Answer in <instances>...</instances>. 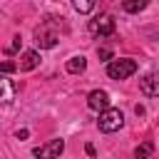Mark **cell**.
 Returning <instances> with one entry per match:
<instances>
[{"label":"cell","mask_w":159,"mask_h":159,"mask_svg":"<svg viewBox=\"0 0 159 159\" xmlns=\"http://www.w3.org/2000/svg\"><path fill=\"white\" fill-rule=\"evenodd\" d=\"M124 124V114L119 112V109H114V107H109V109H104V112H99V119H97V127H99V132H117L119 127Z\"/></svg>","instance_id":"6da1fadb"},{"label":"cell","mask_w":159,"mask_h":159,"mask_svg":"<svg viewBox=\"0 0 159 159\" xmlns=\"http://www.w3.org/2000/svg\"><path fill=\"white\" fill-rule=\"evenodd\" d=\"M57 40H60V32H57V27L47 20V22H42L37 30H35V42L42 47V50H50V47H55L57 45Z\"/></svg>","instance_id":"7a4b0ae2"},{"label":"cell","mask_w":159,"mask_h":159,"mask_svg":"<svg viewBox=\"0 0 159 159\" xmlns=\"http://www.w3.org/2000/svg\"><path fill=\"white\" fill-rule=\"evenodd\" d=\"M134 72H137V62H134V60H127V57L112 60V62L107 65V75H109L112 80H127V77H132Z\"/></svg>","instance_id":"3957f363"},{"label":"cell","mask_w":159,"mask_h":159,"mask_svg":"<svg viewBox=\"0 0 159 159\" xmlns=\"http://www.w3.org/2000/svg\"><path fill=\"white\" fill-rule=\"evenodd\" d=\"M62 149H65V139H52V142L37 147V149H32V154L37 159H57L62 154Z\"/></svg>","instance_id":"277c9868"},{"label":"cell","mask_w":159,"mask_h":159,"mask_svg":"<svg viewBox=\"0 0 159 159\" xmlns=\"http://www.w3.org/2000/svg\"><path fill=\"white\" fill-rule=\"evenodd\" d=\"M89 32L92 35H112L114 32V17L112 15H99L89 20Z\"/></svg>","instance_id":"5b68a950"},{"label":"cell","mask_w":159,"mask_h":159,"mask_svg":"<svg viewBox=\"0 0 159 159\" xmlns=\"http://www.w3.org/2000/svg\"><path fill=\"white\" fill-rule=\"evenodd\" d=\"M87 107L94 109V112H104L109 109V94L104 89H92L89 97H87Z\"/></svg>","instance_id":"8992f818"},{"label":"cell","mask_w":159,"mask_h":159,"mask_svg":"<svg viewBox=\"0 0 159 159\" xmlns=\"http://www.w3.org/2000/svg\"><path fill=\"white\" fill-rule=\"evenodd\" d=\"M15 65H17L20 72H30V70H35L40 65V52L37 50H25L20 55V62H15Z\"/></svg>","instance_id":"52a82bcc"},{"label":"cell","mask_w":159,"mask_h":159,"mask_svg":"<svg viewBox=\"0 0 159 159\" xmlns=\"http://www.w3.org/2000/svg\"><path fill=\"white\" fill-rule=\"evenodd\" d=\"M139 89L147 97H159V75H144L139 80Z\"/></svg>","instance_id":"ba28073f"},{"label":"cell","mask_w":159,"mask_h":159,"mask_svg":"<svg viewBox=\"0 0 159 159\" xmlns=\"http://www.w3.org/2000/svg\"><path fill=\"white\" fill-rule=\"evenodd\" d=\"M12 97H15V84H12L7 77H2V75H0V104L12 102Z\"/></svg>","instance_id":"9c48e42d"},{"label":"cell","mask_w":159,"mask_h":159,"mask_svg":"<svg viewBox=\"0 0 159 159\" xmlns=\"http://www.w3.org/2000/svg\"><path fill=\"white\" fill-rule=\"evenodd\" d=\"M67 72L70 75H80V72H84V67H87V60L82 57V55H75V57H70L67 60Z\"/></svg>","instance_id":"30bf717a"},{"label":"cell","mask_w":159,"mask_h":159,"mask_svg":"<svg viewBox=\"0 0 159 159\" xmlns=\"http://www.w3.org/2000/svg\"><path fill=\"white\" fill-rule=\"evenodd\" d=\"M147 5H149L147 0H124L122 2V10H127V12H142Z\"/></svg>","instance_id":"8fae6325"},{"label":"cell","mask_w":159,"mask_h":159,"mask_svg":"<svg viewBox=\"0 0 159 159\" xmlns=\"http://www.w3.org/2000/svg\"><path fill=\"white\" fill-rule=\"evenodd\" d=\"M152 154H154V144L152 142H144V144H139L134 149V159H149Z\"/></svg>","instance_id":"7c38bea8"},{"label":"cell","mask_w":159,"mask_h":159,"mask_svg":"<svg viewBox=\"0 0 159 159\" xmlns=\"http://www.w3.org/2000/svg\"><path fill=\"white\" fill-rule=\"evenodd\" d=\"M72 7H75L77 12H92V10H94V2H92V0H75Z\"/></svg>","instance_id":"4fadbf2b"},{"label":"cell","mask_w":159,"mask_h":159,"mask_svg":"<svg viewBox=\"0 0 159 159\" xmlns=\"http://www.w3.org/2000/svg\"><path fill=\"white\" fill-rule=\"evenodd\" d=\"M15 70H17V65H15V62H10V60L0 65V75H10V72H15Z\"/></svg>","instance_id":"5bb4252c"},{"label":"cell","mask_w":159,"mask_h":159,"mask_svg":"<svg viewBox=\"0 0 159 159\" xmlns=\"http://www.w3.org/2000/svg\"><path fill=\"white\" fill-rule=\"evenodd\" d=\"M20 45H22V40H20V37H12V45L7 47V55H12V52H17V50H20Z\"/></svg>","instance_id":"9a60e30c"},{"label":"cell","mask_w":159,"mask_h":159,"mask_svg":"<svg viewBox=\"0 0 159 159\" xmlns=\"http://www.w3.org/2000/svg\"><path fill=\"white\" fill-rule=\"evenodd\" d=\"M97 55H99V57H102V60H112V52H109V50H99V52H97Z\"/></svg>","instance_id":"2e32d148"},{"label":"cell","mask_w":159,"mask_h":159,"mask_svg":"<svg viewBox=\"0 0 159 159\" xmlns=\"http://www.w3.org/2000/svg\"><path fill=\"white\" fill-rule=\"evenodd\" d=\"M27 134H30L27 129H17V132H15V137H17V139H27Z\"/></svg>","instance_id":"e0dca14e"}]
</instances>
